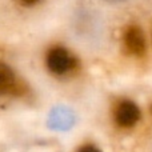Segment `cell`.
<instances>
[{
	"mask_svg": "<svg viewBox=\"0 0 152 152\" xmlns=\"http://www.w3.org/2000/svg\"><path fill=\"white\" fill-rule=\"evenodd\" d=\"M108 3H119V1H123V0H105Z\"/></svg>",
	"mask_w": 152,
	"mask_h": 152,
	"instance_id": "cell-7",
	"label": "cell"
},
{
	"mask_svg": "<svg viewBox=\"0 0 152 152\" xmlns=\"http://www.w3.org/2000/svg\"><path fill=\"white\" fill-rule=\"evenodd\" d=\"M79 152H100V151L96 147H94V145H84L83 148L79 150Z\"/></svg>",
	"mask_w": 152,
	"mask_h": 152,
	"instance_id": "cell-5",
	"label": "cell"
},
{
	"mask_svg": "<svg viewBox=\"0 0 152 152\" xmlns=\"http://www.w3.org/2000/svg\"><path fill=\"white\" fill-rule=\"evenodd\" d=\"M151 113H152V105H151Z\"/></svg>",
	"mask_w": 152,
	"mask_h": 152,
	"instance_id": "cell-8",
	"label": "cell"
},
{
	"mask_svg": "<svg viewBox=\"0 0 152 152\" xmlns=\"http://www.w3.org/2000/svg\"><path fill=\"white\" fill-rule=\"evenodd\" d=\"M140 119L139 107L131 100H123L115 108V120L123 128L134 127Z\"/></svg>",
	"mask_w": 152,
	"mask_h": 152,
	"instance_id": "cell-2",
	"label": "cell"
},
{
	"mask_svg": "<svg viewBox=\"0 0 152 152\" xmlns=\"http://www.w3.org/2000/svg\"><path fill=\"white\" fill-rule=\"evenodd\" d=\"M23 4H27V5H32V4H35V3H37L39 0H20Z\"/></svg>",
	"mask_w": 152,
	"mask_h": 152,
	"instance_id": "cell-6",
	"label": "cell"
},
{
	"mask_svg": "<svg viewBox=\"0 0 152 152\" xmlns=\"http://www.w3.org/2000/svg\"><path fill=\"white\" fill-rule=\"evenodd\" d=\"M124 45L132 55L140 56L145 51V39L142 29L136 26H131L124 32Z\"/></svg>",
	"mask_w": 152,
	"mask_h": 152,
	"instance_id": "cell-3",
	"label": "cell"
},
{
	"mask_svg": "<svg viewBox=\"0 0 152 152\" xmlns=\"http://www.w3.org/2000/svg\"><path fill=\"white\" fill-rule=\"evenodd\" d=\"M23 92L24 87L16 80V76L11 71L10 67L0 64V95H21Z\"/></svg>",
	"mask_w": 152,
	"mask_h": 152,
	"instance_id": "cell-4",
	"label": "cell"
},
{
	"mask_svg": "<svg viewBox=\"0 0 152 152\" xmlns=\"http://www.w3.org/2000/svg\"><path fill=\"white\" fill-rule=\"evenodd\" d=\"M74 58L68 53V51L61 47L52 48L47 55V66L53 74H66L74 67Z\"/></svg>",
	"mask_w": 152,
	"mask_h": 152,
	"instance_id": "cell-1",
	"label": "cell"
}]
</instances>
